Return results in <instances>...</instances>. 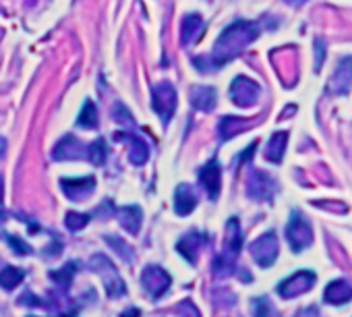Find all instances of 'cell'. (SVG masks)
I'll return each mask as SVG.
<instances>
[{"label": "cell", "mask_w": 352, "mask_h": 317, "mask_svg": "<svg viewBox=\"0 0 352 317\" xmlns=\"http://www.w3.org/2000/svg\"><path fill=\"white\" fill-rule=\"evenodd\" d=\"M259 38V25L253 21H237L230 23L218 38L213 52L205 56H195L193 64L201 73H213L222 69L228 60H232L237 54H241L251 42Z\"/></svg>", "instance_id": "obj_1"}, {"label": "cell", "mask_w": 352, "mask_h": 317, "mask_svg": "<svg viewBox=\"0 0 352 317\" xmlns=\"http://www.w3.org/2000/svg\"><path fill=\"white\" fill-rule=\"evenodd\" d=\"M251 127L249 119H239V117H224L218 125V133L222 141H228L232 135H239L243 131H247Z\"/></svg>", "instance_id": "obj_14"}, {"label": "cell", "mask_w": 352, "mask_h": 317, "mask_svg": "<svg viewBox=\"0 0 352 317\" xmlns=\"http://www.w3.org/2000/svg\"><path fill=\"white\" fill-rule=\"evenodd\" d=\"M350 85H352V56H344L336 67V73L329 81V89L338 95H346L350 91Z\"/></svg>", "instance_id": "obj_7"}, {"label": "cell", "mask_w": 352, "mask_h": 317, "mask_svg": "<svg viewBox=\"0 0 352 317\" xmlns=\"http://www.w3.org/2000/svg\"><path fill=\"white\" fill-rule=\"evenodd\" d=\"M114 139H116V141H123V143L129 145V158H131V162H133L135 166H143V164L148 162V158H150V148H148V143H145L139 135H135V133H131V131H121V133H116V135H114Z\"/></svg>", "instance_id": "obj_5"}, {"label": "cell", "mask_w": 352, "mask_h": 317, "mask_svg": "<svg viewBox=\"0 0 352 317\" xmlns=\"http://www.w3.org/2000/svg\"><path fill=\"white\" fill-rule=\"evenodd\" d=\"M259 93H261L259 85L245 75H239L230 85V99L237 106H241V108H251L253 104H257Z\"/></svg>", "instance_id": "obj_2"}, {"label": "cell", "mask_w": 352, "mask_h": 317, "mask_svg": "<svg viewBox=\"0 0 352 317\" xmlns=\"http://www.w3.org/2000/svg\"><path fill=\"white\" fill-rule=\"evenodd\" d=\"M203 34V19L197 13H191L183 19V27H180V40L183 46H191L197 42V38Z\"/></svg>", "instance_id": "obj_10"}, {"label": "cell", "mask_w": 352, "mask_h": 317, "mask_svg": "<svg viewBox=\"0 0 352 317\" xmlns=\"http://www.w3.org/2000/svg\"><path fill=\"white\" fill-rule=\"evenodd\" d=\"M152 106L164 123H168L176 110V91L170 83L162 81L152 89Z\"/></svg>", "instance_id": "obj_3"}, {"label": "cell", "mask_w": 352, "mask_h": 317, "mask_svg": "<svg viewBox=\"0 0 352 317\" xmlns=\"http://www.w3.org/2000/svg\"><path fill=\"white\" fill-rule=\"evenodd\" d=\"M87 222H89L87 214H77V211H69L67 214V226L71 231H81V228H85Z\"/></svg>", "instance_id": "obj_25"}, {"label": "cell", "mask_w": 352, "mask_h": 317, "mask_svg": "<svg viewBox=\"0 0 352 317\" xmlns=\"http://www.w3.org/2000/svg\"><path fill=\"white\" fill-rule=\"evenodd\" d=\"M315 280V276L313 274H309V272H298V274H294L290 280H286L284 284H282V294H288L290 292V288H294L292 290V294H296L298 290H307L309 286H311V282Z\"/></svg>", "instance_id": "obj_19"}, {"label": "cell", "mask_w": 352, "mask_h": 317, "mask_svg": "<svg viewBox=\"0 0 352 317\" xmlns=\"http://www.w3.org/2000/svg\"><path fill=\"white\" fill-rule=\"evenodd\" d=\"M73 270H77V263H75V261L67 263V266H64L62 270H58V272H52L50 276H52L58 284H64V286H67V284H71V278H73V274H75Z\"/></svg>", "instance_id": "obj_24"}, {"label": "cell", "mask_w": 352, "mask_h": 317, "mask_svg": "<svg viewBox=\"0 0 352 317\" xmlns=\"http://www.w3.org/2000/svg\"><path fill=\"white\" fill-rule=\"evenodd\" d=\"M284 3H286L288 7H301V5L307 3V0H284Z\"/></svg>", "instance_id": "obj_29"}, {"label": "cell", "mask_w": 352, "mask_h": 317, "mask_svg": "<svg viewBox=\"0 0 352 317\" xmlns=\"http://www.w3.org/2000/svg\"><path fill=\"white\" fill-rule=\"evenodd\" d=\"M106 156H108V145L104 139H95L91 145H87V158L91 164L102 166L106 162Z\"/></svg>", "instance_id": "obj_23"}, {"label": "cell", "mask_w": 352, "mask_h": 317, "mask_svg": "<svg viewBox=\"0 0 352 317\" xmlns=\"http://www.w3.org/2000/svg\"><path fill=\"white\" fill-rule=\"evenodd\" d=\"M199 245H201V233L193 231V233H189V235L178 243V249H180L191 261H195V253H197Z\"/></svg>", "instance_id": "obj_22"}, {"label": "cell", "mask_w": 352, "mask_h": 317, "mask_svg": "<svg viewBox=\"0 0 352 317\" xmlns=\"http://www.w3.org/2000/svg\"><path fill=\"white\" fill-rule=\"evenodd\" d=\"M3 197H5V185H3V176H0V205H3Z\"/></svg>", "instance_id": "obj_30"}, {"label": "cell", "mask_w": 352, "mask_h": 317, "mask_svg": "<svg viewBox=\"0 0 352 317\" xmlns=\"http://www.w3.org/2000/svg\"><path fill=\"white\" fill-rule=\"evenodd\" d=\"M143 284H145L150 290H156V288H158V292H162L164 288H168L170 278H168L160 268H148L145 274H143Z\"/></svg>", "instance_id": "obj_18"}, {"label": "cell", "mask_w": 352, "mask_h": 317, "mask_svg": "<svg viewBox=\"0 0 352 317\" xmlns=\"http://www.w3.org/2000/svg\"><path fill=\"white\" fill-rule=\"evenodd\" d=\"M251 253L253 257L259 261V266H272L276 255H278V239L274 233H268L263 235L261 239H257L253 245H251Z\"/></svg>", "instance_id": "obj_6"}, {"label": "cell", "mask_w": 352, "mask_h": 317, "mask_svg": "<svg viewBox=\"0 0 352 317\" xmlns=\"http://www.w3.org/2000/svg\"><path fill=\"white\" fill-rule=\"evenodd\" d=\"M119 218H121V224L131 235H135L139 231V224H141V209L137 205H127V207L119 209Z\"/></svg>", "instance_id": "obj_17"}, {"label": "cell", "mask_w": 352, "mask_h": 317, "mask_svg": "<svg viewBox=\"0 0 352 317\" xmlns=\"http://www.w3.org/2000/svg\"><path fill=\"white\" fill-rule=\"evenodd\" d=\"M195 205H197V193L193 191V187L180 185L176 189V195H174V209H176V214L187 216V214H191V211L195 209Z\"/></svg>", "instance_id": "obj_13"}, {"label": "cell", "mask_w": 352, "mask_h": 317, "mask_svg": "<svg viewBox=\"0 0 352 317\" xmlns=\"http://www.w3.org/2000/svg\"><path fill=\"white\" fill-rule=\"evenodd\" d=\"M77 125L81 129H95L97 127V108H95V104L91 99H87L83 104V110L77 117Z\"/></svg>", "instance_id": "obj_20"}, {"label": "cell", "mask_w": 352, "mask_h": 317, "mask_svg": "<svg viewBox=\"0 0 352 317\" xmlns=\"http://www.w3.org/2000/svg\"><path fill=\"white\" fill-rule=\"evenodd\" d=\"M112 119H114L116 123H121V125H133V117H131V113L125 108L123 104H116V106H114Z\"/></svg>", "instance_id": "obj_26"}, {"label": "cell", "mask_w": 352, "mask_h": 317, "mask_svg": "<svg viewBox=\"0 0 352 317\" xmlns=\"http://www.w3.org/2000/svg\"><path fill=\"white\" fill-rule=\"evenodd\" d=\"M83 154H87V148L81 145L75 137H64L54 148V160H73V158H79Z\"/></svg>", "instance_id": "obj_15"}, {"label": "cell", "mask_w": 352, "mask_h": 317, "mask_svg": "<svg viewBox=\"0 0 352 317\" xmlns=\"http://www.w3.org/2000/svg\"><path fill=\"white\" fill-rule=\"evenodd\" d=\"M9 245L15 249L17 255H27V253H32V247H30L27 243H23L19 237H9Z\"/></svg>", "instance_id": "obj_27"}, {"label": "cell", "mask_w": 352, "mask_h": 317, "mask_svg": "<svg viewBox=\"0 0 352 317\" xmlns=\"http://www.w3.org/2000/svg\"><path fill=\"white\" fill-rule=\"evenodd\" d=\"M62 191L69 199L73 201H81L85 197L91 195L93 187H95V178L93 176H83V178H62L60 180Z\"/></svg>", "instance_id": "obj_8"}, {"label": "cell", "mask_w": 352, "mask_h": 317, "mask_svg": "<svg viewBox=\"0 0 352 317\" xmlns=\"http://www.w3.org/2000/svg\"><path fill=\"white\" fill-rule=\"evenodd\" d=\"M286 237H288V243L294 251H303L305 247L311 245L313 241V231L309 226V222L305 218H301L298 214L292 216L288 228H286Z\"/></svg>", "instance_id": "obj_4"}, {"label": "cell", "mask_w": 352, "mask_h": 317, "mask_svg": "<svg viewBox=\"0 0 352 317\" xmlns=\"http://www.w3.org/2000/svg\"><path fill=\"white\" fill-rule=\"evenodd\" d=\"M199 180H201L203 189L209 193V197H215L218 195V191H220V164H218V160H209L201 168Z\"/></svg>", "instance_id": "obj_11"}, {"label": "cell", "mask_w": 352, "mask_h": 317, "mask_svg": "<svg viewBox=\"0 0 352 317\" xmlns=\"http://www.w3.org/2000/svg\"><path fill=\"white\" fill-rule=\"evenodd\" d=\"M315 46L319 48V54H317V60H315V69L319 71V69H321V62H323V42H321V40H317V42H315Z\"/></svg>", "instance_id": "obj_28"}, {"label": "cell", "mask_w": 352, "mask_h": 317, "mask_svg": "<svg viewBox=\"0 0 352 317\" xmlns=\"http://www.w3.org/2000/svg\"><path fill=\"white\" fill-rule=\"evenodd\" d=\"M272 191H274V180L266 172L255 170L251 180H249V195L253 199H270Z\"/></svg>", "instance_id": "obj_12"}, {"label": "cell", "mask_w": 352, "mask_h": 317, "mask_svg": "<svg viewBox=\"0 0 352 317\" xmlns=\"http://www.w3.org/2000/svg\"><path fill=\"white\" fill-rule=\"evenodd\" d=\"M23 278H25V272L23 270H19V268H5L3 272H0V286L3 288H7V290H11V288H15V286H19L21 282H23Z\"/></svg>", "instance_id": "obj_21"}, {"label": "cell", "mask_w": 352, "mask_h": 317, "mask_svg": "<svg viewBox=\"0 0 352 317\" xmlns=\"http://www.w3.org/2000/svg\"><path fill=\"white\" fill-rule=\"evenodd\" d=\"M286 143H288V133L286 131H276L272 135V139L268 141V148H266V158L274 164H280L282 162V156L286 152Z\"/></svg>", "instance_id": "obj_16"}, {"label": "cell", "mask_w": 352, "mask_h": 317, "mask_svg": "<svg viewBox=\"0 0 352 317\" xmlns=\"http://www.w3.org/2000/svg\"><path fill=\"white\" fill-rule=\"evenodd\" d=\"M215 102H218V93L213 87L209 85H195L191 89V104L195 110L201 113H211L215 108Z\"/></svg>", "instance_id": "obj_9"}]
</instances>
